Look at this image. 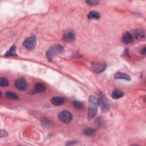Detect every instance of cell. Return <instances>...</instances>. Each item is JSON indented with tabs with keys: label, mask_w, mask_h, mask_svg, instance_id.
Listing matches in <instances>:
<instances>
[{
	"label": "cell",
	"mask_w": 146,
	"mask_h": 146,
	"mask_svg": "<svg viewBox=\"0 0 146 146\" xmlns=\"http://www.w3.org/2000/svg\"><path fill=\"white\" fill-rule=\"evenodd\" d=\"M9 82L8 80L4 77H1L0 78V86L1 87H6L8 86Z\"/></svg>",
	"instance_id": "20"
},
{
	"label": "cell",
	"mask_w": 146,
	"mask_h": 146,
	"mask_svg": "<svg viewBox=\"0 0 146 146\" xmlns=\"http://www.w3.org/2000/svg\"><path fill=\"white\" fill-rule=\"evenodd\" d=\"M41 122L42 124L45 127H48L51 126V122L49 119H47V118H42Z\"/></svg>",
	"instance_id": "21"
},
{
	"label": "cell",
	"mask_w": 146,
	"mask_h": 146,
	"mask_svg": "<svg viewBox=\"0 0 146 146\" xmlns=\"http://www.w3.org/2000/svg\"><path fill=\"white\" fill-rule=\"evenodd\" d=\"M46 89V86L41 82L37 83L34 86V91L37 93H43L45 91Z\"/></svg>",
	"instance_id": "13"
},
{
	"label": "cell",
	"mask_w": 146,
	"mask_h": 146,
	"mask_svg": "<svg viewBox=\"0 0 146 146\" xmlns=\"http://www.w3.org/2000/svg\"><path fill=\"white\" fill-rule=\"evenodd\" d=\"M64 51L62 45L55 44L50 47L46 52V57L49 61H51L56 56L62 54Z\"/></svg>",
	"instance_id": "2"
},
{
	"label": "cell",
	"mask_w": 146,
	"mask_h": 146,
	"mask_svg": "<svg viewBox=\"0 0 146 146\" xmlns=\"http://www.w3.org/2000/svg\"><path fill=\"white\" fill-rule=\"evenodd\" d=\"M76 35L74 30L69 29L64 32L63 34L62 39L64 42L70 43L74 41L76 39Z\"/></svg>",
	"instance_id": "6"
},
{
	"label": "cell",
	"mask_w": 146,
	"mask_h": 146,
	"mask_svg": "<svg viewBox=\"0 0 146 146\" xmlns=\"http://www.w3.org/2000/svg\"><path fill=\"white\" fill-rule=\"evenodd\" d=\"M16 53V47L15 45H13L11 49L5 53V56L11 57V56H17Z\"/></svg>",
	"instance_id": "16"
},
{
	"label": "cell",
	"mask_w": 146,
	"mask_h": 146,
	"mask_svg": "<svg viewBox=\"0 0 146 146\" xmlns=\"http://www.w3.org/2000/svg\"><path fill=\"white\" fill-rule=\"evenodd\" d=\"M98 99L94 95H91L89 99L88 118L89 120L94 119L98 110Z\"/></svg>",
	"instance_id": "1"
},
{
	"label": "cell",
	"mask_w": 146,
	"mask_h": 146,
	"mask_svg": "<svg viewBox=\"0 0 146 146\" xmlns=\"http://www.w3.org/2000/svg\"><path fill=\"white\" fill-rule=\"evenodd\" d=\"M15 86L18 90L24 91L28 88V84L24 79L20 78L16 80L15 82Z\"/></svg>",
	"instance_id": "8"
},
{
	"label": "cell",
	"mask_w": 146,
	"mask_h": 146,
	"mask_svg": "<svg viewBox=\"0 0 146 146\" xmlns=\"http://www.w3.org/2000/svg\"><path fill=\"white\" fill-rule=\"evenodd\" d=\"M133 37L132 36V34L128 32H125L123 34V37H122V42L123 43H124V44H129L131 43V42H132L133 41Z\"/></svg>",
	"instance_id": "10"
},
{
	"label": "cell",
	"mask_w": 146,
	"mask_h": 146,
	"mask_svg": "<svg viewBox=\"0 0 146 146\" xmlns=\"http://www.w3.org/2000/svg\"><path fill=\"white\" fill-rule=\"evenodd\" d=\"M86 3L90 5H95L99 4L98 1H95V0H90V1H86Z\"/></svg>",
	"instance_id": "22"
},
{
	"label": "cell",
	"mask_w": 146,
	"mask_h": 146,
	"mask_svg": "<svg viewBox=\"0 0 146 146\" xmlns=\"http://www.w3.org/2000/svg\"><path fill=\"white\" fill-rule=\"evenodd\" d=\"M5 95H6V97L8 99H12V100H17L19 98L18 95L17 94H16L14 93H13V92H11V91L7 92Z\"/></svg>",
	"instance_id": "18"
},
{
	"label": "cell",
	"mask_w": 146,
	"mask_h": 146,
	"mask_svg": "<svg viewBox=\"0 0 146 146\" xmlns=\"http://www.w3.org/2000/svg\"><path fill=\"white\" fill-rule=\"evenodd\" d=\"M58 118L62 123L67 124L71 122L72 119V115L70 111L64 110L59 113Z\"/></svg>",
	"instance_id": "5"
},
{
	"label": "cell",
	"mask_w": 146,
	"mask_h": 146,
	"mask_svg": "<svg viewBox=\"0 0 146 146\" xmlns=\"http://www.w3.org/2000/svg\"><path fill=\"white\" fill-rule=\"evenodd\" d=\"M133 37V38H135L136 39H140L142 38H144L145 37V31L142 28H139L137 29H136L133 33V35H132Z\"/></svg>",
	"instance_id": "9"
},
{
	"label": "cell",
	"mask_w": 146,
	"mask_h": 146,
	"mask_svg": "<svg viewBox=\"0 0 146 146\" xmlns=\"http://www.w3.org/2000/svg\"><path fill=\"white\" fill-rule=\"evenodd\" d=\"M98 99L99 106H100V108L102 111L103 112H105L109 111L110 107V104L109 103L105 95L102 93H100Z\"/></svg>",
	"instance_id": "3"
},
{
	"label": "cell",
	"mask_w": 146,
	"mask_h": 146,
	"mask_svg": "<svg viewBox=\"0 0 146 146\" xmlns=\"http://www.w3.org/2000/svg\"><path fill=\"white\" fill-rule=\"evenodd\" d=\"M91 69L98 74L103 72L106 68V64L102 62H95L91 63Z\"/></svg>",
	"instance_id": "7"
},
{
	"label": "cell",
	"mask_w": 146,
	"mask_h": 146,
	"mask_svg": "<svg viewBox=\"0 0 146 146\" xmlns=\"http://www.w3.org/2000/svg\"><path fill=\"white\" fill-rule=\"evenodd\" d=\"M0 135H1V137H6L8 136V133L6 131L1 130V132H0Z\"/></svg>",
	"instance_id": "23"
},
{
	"label": "cell",
	"mask_w": 146,
	"mask_h": 146,
	"mask_svg": "<svg viewBox=\"0 0 146 146\" xmlns=\"http://www.w3.org/2000/svg\"><path fill=\"white\" fill-rule=\"evenodd\" d=\"M73 106H74L76 109L78 110H81L84 108V103L82 102H80L79 101H74L72 102Z\"/></svg>",
	"instance_id": "19"
},
{
	"label": "cell",
	"mask_w": 146,
	"mask_h": 146,
	"mask_svg": "<svg viewBox=\"0 0 146 146\" xmlns=\"http://www.w3.org/2000/svg\"><path fill=\"white\" fill-rule=\"evenodd\" d=\"M114 78L116 80L120 79V80H126V81H131L130 77L128 75L126 74V73L122 72H116L114 76Z\"/></svg>",
	"instance_id": "12"
},
{
	"label": "cell",
	"mask_w": 146,
	"mask_h": 146,
	"mask_svg": "<svg viewBox=\"0 0 146 146\" xmlns=\"http://www.w3.org/2000/svg\"><path fill=\"white\" fill-rule=\"evenodd\" d=\"M77 143V141H70L67 143H66V145H72V144H74Z\"/></svg>",
	"instance_id": "25"
},
{
	"label": "cell",
	"mask_w": 146,
	"mask_h": 146,
	"mask_svg": "<svg viewBox=\"0 0 146 146\" xmlns=\"http://www.w3.org/2000/svg\"><path fill=\"white\" fill-rule=\"evenodd\" d=\"M87 17L89 20H98L101 17V14L98 12L91 11L88 14Z\"/></svg>",
	"instance_id": "14"
},
{
	"label": "cell",
	"mask_w": 146,
	"mask_h": 146,
	"mask_svg": "<svg viewBox=\"0 0 146 146\" xmlns=\"http://www.w3.org/2000/svg\"><path fill=\"white\" fill-rule=\"evenodd\" d=\"M65 102V99L62 98V97H54L51 99V103L56 106H61L63 104H64Z\"/></svg>",
	"instance_id": "11"
},
{
	"label": "cell",
	"mask_w": 146,
	"mask_h": 146,
	"mask_svg": "<svg viewBox=\"0 0 146 146\" xmlns=\"http://www.w3.org/2000/svg\"><path fill=\"white\" fill-rule=\"evenodd\" d=\"M145 53H146V48H145V47H143V48L141 50L140 54H141V55H144L145 54Z\"/></svg>",
	"instance_id": "24"
},
{
	"label": "cell",
	"mask_w": 146,
	"mask_h": 146,
	"mask_svg": "<svg viewBox=\"0 0 146 146\" xmlns=\"http://www.w3.org/2000/svg\"><path fill=\"white\" fill-rule=\"evenodd\" d=\"M123 96H124V93L119 90H115L112 92L111 95L112 98L114 99H118L121 98Z\"/></svg>",
	"instance_id": "15"
},
{
	"label": "cell",
	"mask_w": 146,
	"mask_h": 146,
	"mask_svg": "<svg viewBox=\"0 0 146 146\" xmlns=\"http://www.w3.org/2000/svg\"><path fill=\"white\" fill-rule=\"evenodd\" d=\"M37 43V38L35 36H32L25 40L23 46L28 50L32 51L34 49Z\"/></svg>",
	"instance_id": "4"
},
{
	"label": "cell",
	"mask_w": 146,
	"mask_h": 146,
	"mask_svg": "<svg viewBox=\"0 0 146 146\" xmlns=\"http://www.w3.org/2000/svg\"><path fill=\"white\" fill-rule=\"evenodd\" d=\"M84 134L86 136H94L96 135V131L95 130L93 129V128H86L84 131Z\"/></svg>",
	"instance_id": "17"
}]
</instances>
